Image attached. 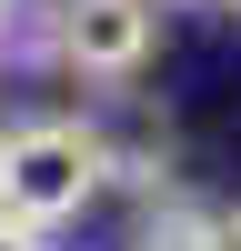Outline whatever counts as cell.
<instances>
[{
  "instance_id": "3957f363",
  "label": "cell",
  "mask_w": 241,
  "mask_h": 251,
  "mask_svg": "<svg viewBox=\"0 0 241 251\" xmlns=\"http://www.w3.org/2000/svg\"><path fill=\"white\" fill-rule=\"evenodd\" d=\"M211 251H241V201H231V211H211Z\"/></svg>"
},
{
  "instance_id": "6da1fadb",
  "label": "cell",
  "mask_w": 241,
  "mask_h": 251,
  "mask_svg": "<svg viewBox=\"0 0 241 251\" xmlns=\"http://www.w3.org/2000/svg\"><path fill=\"white\" fill-rule=\"evenodd\" d=\"M100 181H111V141L91 121H20V131H0V221H20V231L80 221L100 201Z\"/></svg>"
},
{
  "instance_id": "277c9868",
  "label": "cell",
  "mask_w": 241,
  "mask_h": 251,
  "mask_svg": "<svg viewBox=\"0 0 241 251\" xmlns=\"http://www.w3.org/2000/svg\"><path fill=\"white\" fill-rule=\"evenodd\" d=\"M30 10H40V0H0V50L20 40V20H30Z\"/></svg>"
},
{
  "instance_id": "5b68a950",
  "label": "cell",
  "mask_w": 241,
  "mask_h": 251,
  "mask_svg": "<svg viewBox=\"0 0 241 251\" xmlns=\"http://www.w3.org/2000/svg\"><path fill=\"white\" fill-rule=\"evenodd\" d=\"M0 251H50V231H20V221H0Z\"/></svg>"
},
{
  "instance_id": "7a4b0ae2",
  "label": "cell",
  "mask_w": 241,
  "mask_h": 251,
  "mask_svg": "<svg viewBox=\"0 0 241 251\" xmlns=\"http://www.w3.org/2000/svg\"><path fill=\"white\" fill-rule=\"evenodd\" d=\"M50 10V60L80 80H141L161 40V0H40Z\"/></svg>"
}]
</instances>
